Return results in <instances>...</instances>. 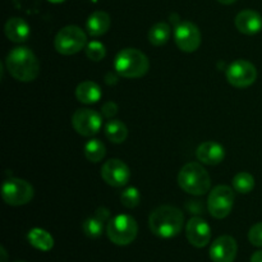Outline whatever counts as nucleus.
I'll return each instance as SVG.
<instances>
[{"instance_id":"1","label":"nucleus","mask_w":262,"mask_h":262,"mask_svg":"<svg viewBox=\"0 0 262 262\" xmlns=\"http://www.w3.org/2000/svg\"><path fill=\"white\" fill-rule=\"evenodd\" d=\"M8 72L14 79L20 82H31L40 73V63L33 51L26 46H17L8 53L5 60Z\"/></svg>"},{"instance_id":"2","label":"nucleus","mask_w":262,"mask_h":262,"mask_svg":"<svg viewBox=\"0 0 262 262\" xmlns=\"http://www.w3.org/2000/svg\"><path fill=\"white\" fill-rule=\"evenodd\" d=\"M184 225V215L177 207L170 205L159 206L148 217V227L156 237L169 239L177 237Z\"/></svg>"},{"instance_id":"3","label":"nucleus","mask_w":262,"mask_h":262,"mask_svg":"<svg viewBox=\"0 0 262 262\" xmlns=\"http://www.w3.org/2000/svg\"><path fill=\"white\" fill-rule=\"evenodd\" d=\"M114 69L124 78H140L150 69V61L142 51L127 48L117 54L114 60Z\"/></svg>"},{"instance_id":"4","label":"nucleus","mask_w":262,"mask_h":262,"mask_svg":"<svg viewBox=\"0 0 262 262\" xmlns=\"http://www.w3.org/2000/svg\"><path fill=\"white\" fill-rule=\"evenodd\" d=\"M178 184L187 193L201 196L209 192L211 179L204 166L197 163H188L179 171Z\"/></svg>"},{"instance_id":"5","label":"nucleus","mask_w":262,"mask_h":262,"mask_svg":"<svg viewBox=\"0 0 262 262\" xmlns=\"http://www.w3.org/2000/svg\"><path fill=\"white\" fill-rule=\"evenodd\" d=\"M106 233L113 243L118 246H127L137 237V222L129 215H118L109 220Z\"/></svg>"},{"instance_id":"6","label":"nucleus","mask_w":262,"mask_h":262,"mask_svg":"<svg viewBox=\"0 0 262 262\" xmlns=\"http://www.w3.org/2000/svg\"><path fill=\"white\" fill-rule=\"evenodd\" d=\"M87 36L78 26H66L54 38L55 50L61 55H73L86 46Z\"/></svg>"},{"instance_id":"7","label":"nucleus","mask_w":262,"mask_h":262,"mask_svg":"<svg viewBox=\"0 0 262 262\" xmlns=\"http://www.w3.org/2000/svg\"><path fill=\"white\" fill-rule=\"evenodd\" d=\"M235 194L230 187L217 186L210 192L207 209L215 219H224L230 214L234 205Z\"/></svg>"},{"instance_id":"8","label":"nucleus","mask_w":262,"mask_h":262,"mask_svg":"<svg viewBox=\"0 0 262 262\" xmlns=\"http://www.w3.org/2000/svg\"><path fill=\"white\" fill-rule=\"evenodd\" d=\"M2 196L10 206H22L33 199V187L23 179H7L3 183Z\"/></svg>"},{"instance_id":"9","label":"nucleus","mask_w":262,"mask_h":262,"mask_svg":"<svg viewBox=\"0 0 262 262\" xmlns=\"http://www.w3.org/2000/svg\"><path fill=\"white\" fill-rule=\"evenodd\" d=\"M227 79L237 89H246L255 83L257 78V69L247 60H235L227 68Z\"/></svg>"},{"instance_id":"10","label":"nucleus","mask_w":262,"mask_h":262,"mask_svg":"<svg viewBox=\"0 0 262 262\" xmlns=\"http://www.w3.org/2000/svg\"><path fill=\"white\" fill-rule=\"evenodd\" d=\"M72 125L78 135L91 137L101 129L102 118L95 110L78 109L72 115Z\"/></svg>"},{"instance_id":"11","label":"nucleus","mask_w":262,"mask_h":262,"mask_svg":"<svg viewBox=\"0 0 262 262\" xmlns=\"http://www.w3.org/2000/svg\"><path fill=\"white\" fill-rule=\"evenodd\" d=\"M174 41L184 53H193L201 45V32L192 22H181L174 30Z\"/></svg>"},{"instance_id":"12","label":"nucleus","mask_w":262,"mask_h":262,"mask_svg":"<svg viewBox=\"0 0 262 262\" xmlns=\"http://www.w3.org/2000/svg\"><path fill=\"white\" fill-rule=\"evenodd\" d=\"M101 177L109 186L123 187L129 182L130 170L125 163L119 159L107 160L101 168Z\"/></svg>"},{"instance_id":"13","label":"nucleus","mask_w":262,"mask_h":262,"mask_svg":"<svg viewBox=\"0 0 262 262\" xmlns=\"http://www.w3.org/2000/svg\"><path fill=\"white\" fill-rule=\"evenodd\" d=\"M238 252V245L230 235L216 238L210 248V258L212 262H233Z\"/></svg>"},{"instance_id":"14","label":"nucleus","mask_w":262,"mask_h":262,"mask_svg":"<svg viewBox=\"0 0 262 262\" xmlns=\"http://www.w3.org/2000/svg\"><path fill=\"white\" fill-rule=\"evenodd\" d=\"M186 235L188 242L197 248L207 246L211 239V229L207 222L201 217H192L186 225Z\"/></svg>"},{"instance_id":"15","label":"nucleus","mask_w":262,"mask_h":262,"mask_svg":"<svg viewBox=\"0 0 262 262\" xmlns=\"http://www.w3.org/2000/svg\"><path fill=\"white\" fill-rule=\"evenodd\" d=\"M234 25L237 30L245 35H256L262 30V17L256 10L246 9L238 13Z\"/></svg>"},{"instance_id":"16","label":"nucleus","mask_w":262,"mask_h":262,"mask_svg":"<svg viewBox=\"0 0 262 262\" xmlns=\"http://www.w3.org/2000/svg\"><path fill=\"white\" fill-rule=\"evenodd\" d=\"M196 156L201 163L206 164V165H217L224 160L225 150L220 143L209 141V142H204L199 146Z\"/></svg>"},{"instance_id":"17","label":"nucleus","mask_w":262,"mask_h":262,"mask_svg":"<svg viewBox=\"0 0 262 262\" xmlns=\"http://www.w3.org/2000/svg\"><path fill=\"white\" fill-rule=\"evenodd\" d=\"M5 35L13 42H25L28 40L31 33V28L25 19L19 17H13L5 23Z\"/></svg>"},{"instance_id":"18","label":"nucleus","mask_w":262,"mask_h":262,"mask_svg":"<svg viewBox=\"0 0 262 262\" xmlns=\"http://www.w3.org/2000/svg\"><path fill=\"white\" fill-rule=\"evenodd\" d=\"M110 25H112L110 15L106 12L97 10V12H94L89 17L86 23V28L90 35L94 36V37H99V36H102L104 33L107 32V30L110 28Z\"/></svg>"},{"instance_id":"19","label":"nucleus","mask_w":262,"mask_h":262,"mask_svg":"<svg viewBox=\"0 0 262 262\" xmlns=\"http://www.w3.org/2000/svg\"><path fill=\"white\" fill-rule=\"evenodd\" d=\"M102 96V91L97 83L92 81H84L76 89V97L82 104H95Z\"/></svg>"},{"instance_id":"20","label":"nucleus","mask_w":262,"mask_h":262,"mask_svg":"<svg viewBox=\"0 0 262 262\" xmlns=\"http://www.w3.org/2000/svg\"><path fill=\"white\" fill-rule=\"evenodd\" d=\"M27 238L30 245L38 251H45L46 252V251H50L54 247V239L50 233L40 229V228H35V229L30 230Z\"/></svg>"},{"instance_id":"21","label":"nucleus","mask_w":262,"mask_h":262,"mask_svg":"<svg viewBox=\"0 0 262 262\" xmlns=\"http://www.w3.org/2000/svg\"><path fill=\"white\" fill-rule=\"evenodd\" d=\"M105 136L113 143H122L127 140L128 129L123 122L118 119H112L105 125Z\"/></svg>"},{"instance_id":"22","label":"nucleus","mask_w":262,"mask_h":262,"mask_svg":"<svg viewBox=\"0 0 262 262\" xmlns=\"http://www.w3.org/2000/svg\"><path fill=\"white\" fill-rule=\"evenodd\" d=\"M170 26L165 22H159L154 25L148 31V40L152 45L163 46L170 38Z\"/></svg>"},{"instance_id":"23","label":"nucleus","mask_w":262,"mask_h":262,"mask_svg":"<svg viewBox=\"0 0 262 262\" xmlns=\"http://www.w3.org/2000/svg\"><path fill=\"white\" fill-rule=\"evenodd\" d=\"M106 150H105V145L97 138H92L89 142L84 145V156L91 163H99L104 159Z\"/></svg>"},{"instance_id":"24","label":"nucleus","mask_w":262,"mask_h":262,"mask_svg":"<svg viewBox=\"0 0 262 262\" xmlns=\"http://www.w3.org/2000/svg\"><path fill=\"white\" fill-rule=\"evenodd\" d=\"M233 188L242 194H247L255 188V178L247 171H241L233 178Z\"/></svg>"},{"instance_id":"25","label":"nucleus","mask_w":262,"mask_h":262,"mask_svg":"<svg viewBox=\"0 0 262 262\" xmlns=\"http://www.w3.org/2000/svg\"><path fill=\"white\" fill-rule=\"evenodd\" d=\"M104 220L101 217H99L97 215H94V216L89 217L83 222L82 224V229H83V233L89 238H92V239H96L104 232Z\"/></svg>"},{"instance_id":"26","label":"nucleus","mask_w":262,"mask_h":262,"mask_svg":"<svg viewBox=\"0 0 262 262\" xmlns=\"http://www.w3.org/2000/svg\"><path fill=\"white\" fill-rule=\"evenodd\" d=\"M120 201H122L123 206H125L127 209H135V207H137L138 204H140L141 194L137 188L129 187V188L123 191V193L120 194Z\"/></svg>"},{"instance_id":"27","label":"nucleus","mask_w":262,"mask_h":262,"mask_svg":"<svg viewBox=\"0 0 262 262\" xmlns=\"http://www.w3.org/2000/svg\"><path fill=\"white\" fill-rule=\"evenodd\" d=\"M86 55L87 58L94 61L102 60L105 58V55H106L104 43L99 42V41H92V42H90L86 48Z\"/></svg>"},{"instance_id":"28","label":"nucleus","mask_w":262,"mask_h":262,"mask_svg":"<svg viewBox=\"0 0 262 262\" xmlns=\"http://www.w3.org/2000/svg\"><path fill=\"white\" fill-rule=\"evenodd\" d=\"M248 239L256 247L262 248V223L253 225L248 232Z\"/></svg>"},{"instance_id":"29","label":"nucleus","mask_w":262,"mask_h":262,"mask_svg":"<svg viewBox=\"0 0 262 262\" xmlns=\"http://www.w3.org/2000/svg\"><path fill=\"white\" fill-rule=\"evenodd\" d=\"M117 113H118V105L115 104V102L109 101L106 102V104H104V106H102V115H104L105 118H107V119H112Z\"/></svg>"},{"instance_id":"30","label":"nucleus","mask_w":262,"mask_h":262,"mask_svg":"<svg viewBox=\"0 0 262 262\" xmlns=\"http://www.w3.org/2000/svg\"><path fill=\"white\" fill-rule=\"evenodd\" d=\"M95 215H97L99 217H101L102 220H104L105 223L107 222V220H110V211L106 209V207H99V209L96 210V212H95Z\"/></svg>"},{"instance_id":"31","label":"nucleus","mask_w":262,"mask_h":262,"mask_svg":"<svg viewBox=\"0 0 262 262\" xmlns=\"http://www.w3.org/2000/svg\"><path fill=\"white\" fill-rule=\"evenodd\" d=\"M251 262H262V250L253 253L252 257H251Z\"/></svg>"},{"instance_id":"32","label":"nucleus","mask_w":262,"mask_h":262,"mask_svg":"<svg viewBox=\"0 0 262 262\" xmlns=\"http://www.w3.org/2000/svg\"><path fill=\"white\" fill-rule=\"evenodd\" d=\"M0 252H2V262H7V252H5V248H0Z\"/></svg>"},{"instance_id":"33","label":"nucleus","mask_w":262,"mask_h":262,"mask_svg":"<svg viewBox=\"0 0 262 262\" xmlns=\"http://www.w3.org/2000/svg\"><path fill=\"white\" fill-rule=\"evenodd\" d=\"M219 3H222V4H225V5H229V4H233V3H235L237 0H217Z\"/></svg>"},{"instance_id":"34","label":"nucleus","mask_w":262,"mask_h":262,"mask_svg":"<svg viewBox=\"0 0 262 262\" xmlns=\"http://www.w3.org/2000/svg\"><path fill=\"white\" fill-rule=\"evenodd\" d=\"M50 3H54V4H59V3H63L66 2V0H49Z\"/></svg>"},{"instance_id":"35","label":"nucleus","mask_w":262,"mask_h":262,"mask_svg":"<svg viewBox=\"0 0 262 262\" xmlns=\"http://www.w3.org/2000/svg\"><path fill=\"white\" fill-rule=\"evenodd\" d=\"M15 262H26V261H15Z\"/></svg>"}]
</instances>
